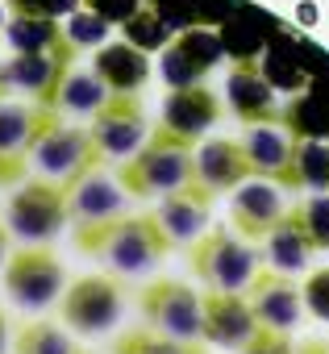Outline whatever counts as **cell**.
<instances>
[{
	"label": "cell",
	"instance_id": "obj_20",
	"mask_svg": "<svg viewBox=\"0 0 329 354\" xmlns=\"http://www.w3.org/2000/svg\"><path fill=\"white\" fill-rule=\"evenodd\" d=\"M317 254H321V250L312 246V238H308V230H304V221H300L296 205H292V209L271 225V234L263 238V259H267V267L288 271V275L304 271Z\"/></svg>",
	"mask_w": 329,
	"mask_h": 354
},
{
	"label": "cell",
	"instance_id": "obj_3",
	"mask_svg": "<svg viewBox=\"0 0 329 354\" xmlns=\"http://www.w3.org/2000/svg\"><path fill=\"white\" fill-rule=\"evenodd\" d=\"M184 250H188V259H184L188 271L205 288H221V292H246L254 271L263 267L254 242H246L238 230H225V225H209Z\"/></svg>",
	"mask_w": 329,
	"mask_h": 354
},
{
	"label": "cell",
	"instance_id": "obj_27",
	"mask_svg": "<svg viewBox=\"0 0 329 354\" xmlns=\"http://www.w3.org/2000/svg\"><path fill=\"white\" fill-rule=\"evenodd\" d=\"M300 175H304V192H329V146L325 142H300Z\"/></svg>",
	"mask_w": 329,
	"mask_h": 354
},
{
	"label": "cell",
	"instance_id": "obj_33",
	"mask_svg": "<svg viewBox=\"0 0 329 354\" xmlns=\"http://www.w3.org/2000/svg\"><path fill=\"white\" fill-rule=\"evenodd\" d=\"M296 354H329V342H325V337H304V342L296 346Z\"/></svg>",
	"mask_w": 329,
	"mask_h": 354
},
{
	"label": "cell",
	"instance_id": "obj_17",
	"mask_svg": "<svg viewBox=\"0 0 329 354\" xmlns=\"http://www.w3.org/2000/svg\"><path fill=\"white\" fill-rule=\"evenodd\" d=\"M250 175H254V162H250L242 138H209L196 150V180L217 196L242 188Z\"/></svg>",
	"mask_w": 329,
	"mask_h": 354
},
{
	"label": "cell",
	"instance_id": "obj_16",
	"mask_svg": "<svg viewBox=\"0 0 329 354\" xmlns=\"http://www.w3.org/2000/svg\"><path fill=\"white\" fill-rule=\"evenodd\" d=\"M221 117H225V100L205 80L180 84V88H171L167 100H162V125L176 129V133H184V138H192V142L200 133H209Z\"/></svg>",
	"mask_w": 329,
	"mask_h": 354
},
{
	"label": "cell",
	"instance_id": "obj_36",
	"mask_svg": "<svg viewBox=\"0 0 329 354\" xmlns=\"http://www.w3.org/2000/svg\"><path fill=\"white\" fill-rule=\"evenodd\" d=\"M75 354H92V350H75Z\"/></svg>",
	"mask_w": 329,
	"mask_h": 354
},
{
	"label": "cell",
	"instance_id": "obj_15",
	"mask_svg": "<svg viewBox=\"0 0 329 354\" xmlns=\"http://www.w3.org/2000/svg\"><path fill=\"white\" fill-rule=\"evenodd\" d=\"M213 201H217V192H209L200 180H188L184 188L167 192V196H158V209H154V213H158L162 230L171 234L176 246H188V242H196V238L209 230Z\"/></svg>",
	"mask_w": 329,
	"mask_h": 354
},
{
	"label": "cell",
	"instance_id": "obj_9",
	"mask_svg": "<svg viewBox=\"0 0 329 354\" xmlns=\"http://www.w3.org/2000/svg\"><path fill=\"white\" fill-rule=\"evenodd\" d=\"M88 129H92V138H96V146H100L104 158H129L146 142V133H150L142 96L138 92H113L92 113V125Z\"/></svg>",
	"mask_w": 329,
	"mask_h": 354
},
{
	"label": "cell",
	"instance_id": "obj_31",
	"mask_svg": "<svg viewBox=\"0 0 329 354\" xmlns=\"http://www.w3.org/2000/svg\"><path fill=\"white\" fill-rule=\"evenodd\" d=\"M304 308L317 321H329V267H321V271L308 275V283H304Z\"/></svg>",
	"mask_w": 329,
	"mask_h": 354
},
{
	"label": "cell",
	"instance_id": "obj_24",
	"mask_svg": "<svg viewBox=\"0 0 329 354\" xmlns=\"http://www.w3.org/2000/svg\"><path fill=\"white\" fill-rule=\"evenodd\" d=\"M113 354H209L196 337H176L154 325H133L113 337Z\"/></svg>",
	"mask_w": 329,
	"mask_h": 354
},
{
	"label": "cell",
	"instance_id": "obj_4",
	"mask_svg": "<svg viewBox=\"0 0 329 354\" xmlns=\"http://www.w3.org/2000/svg\"><path fill=\"white\" fill-rule=\"evenodd\" d=\"M9 234L21 242H50L71 221V188L42 175V180H21L5 209Z\"/></svg>",
	"mask_w": 329,
	"mask_h": 354
},
{
	"label": "cell",
	"instance_id": "obj_18",
	"mask_svg": "<svg viewBox=\"0 0 329 354\" xmlns=\"http://www.w3.org/2000/svg\"><path fill=\"white\" fill-rule=\"evenodd\" d=\"M221 55H225V38L221 34H213V30H184L167 46V55H162V80H167L171 88L196 84V80H205V71Z\"/></svg>",
	"mask_w": 329,
	"mask_h": 354
},
{
	"label": "cell",
	"instance_id": "obj_10",
	"mask_svg": "<svg viewBox=\"0 0 329 354\" xmlns=\"http://www.w3.org/2000/svg\"><path fill=\"white\" fill-rule=\"evenodd\" d=\"M138 308L146 325L176 333V337H200V292H192L180 279H154L138 292Z\"/></svg>",
	"mask_w": 329,
	"mask_h": 354
},
{
	"label": "cell",
	"instance_id": "obj_5",
	"mask_svg": "<svg viewBox=\"0 0 329 354\" xmlns=\"http://www.w3.org/2000/svg\"><path fill=\"white\" fill-rule=\"evenodd\" d=\"M30 162H34L42 175H50V180L75 188L88 171L104 167L109 158L100 154V146H96V138H92L88 125H67V121H59V125H50V129L38 138V146L30 150Z\"/></svg>",
	"mask_w": 329,
	"mask_h": 354
},
{
	"label": "cell",
	"instance_id": "obj_35",
	"mask_svg": "<svg viewBox=\"0 0 329 354\" xmlns=\"http://www.w3.org/2000/svg\"><path fill=\"white\" fill-rule=\"evenodd\" d=\"M5 346H9V317L0 308V354H5Z\"/></svg>",
	"mask_w": 329,
	"mask_h": 354
},
{
	"label": "cell",
	"instance_id": "obj_21",
	"mask_svg": "<svg viewBox=\"0 0 329 354\" xmlns=\"http://www.w3.org/2000/svg\"><path fill=\"white\" fill-rule=\"evenodd\" d=\"M92 71L104 80L109 92H142L146 80H150V55L138 46V42H113V46H100L96 59H92Z\"/></svg>",
	"mask_w": 329,
	"mask_h": 354
},
{
	"label": "cell",
	"instance_id": "obj_2",
	"mask_svg": "<svg viewBox=\"0 0 329 354\" xmlns=\"http://www.w3.org/2000/svg\"><path fill=\"white\" fill-rule=\"evenodd\" d=\"M188 180H196V142L167 125H154L146 133V142L117 167V184L133 201L167 196V192L184 188Z\"/></svg>",
	"mask_w": 329,
	"mask_h": 354
},
{
	"label": "cell",
	"instance_id": "obj_12",
	"mask_svg": "<svg viewBox=\"0 0 329 354\" xmlns=\"http://www.w3.org/2000/svg\"><path fill=\"white\" fill-rule=\"evenodd\" d=\"M254 325H258V317L242 292H221V288L200 292V337L205 342L238 350L254 333Z\"/></svg>",
	"mask_w": 329,
	"mask_h": 354
},
{
	"label": "cell",
	"instance_id": "obj_19",
	"mask_svg": "<svg viewBox=\"0 0 329 354\" xmlns=\"http://www.w3.org/2000/svg\"><path fill=\"white\" fill-rule=\"evenodd\" d=\"M59 121H63V113L50 104H38V100L21 104V100L5 96L0 100V154H30L38 146V138Z\"/></svg>",
	"mask_w": 329,
	"mask_h": 354
},
{
	"label": "cell",
	"instance_id": "obj_13",
	"mask_svg": "<svg viewBox=\"0 0 329 354\" xmlns=\"http://www.w3.org/2000/svg\"><path fill=\"white\" fill-rule=\"evenodd\" d=\"M246 300H250V308H254V317L263 325H275V329H296L300 325L304 288H296L288 271L258 267L254 279H250V288H246Z\"/></svg>",
	"mask_w": 329,
	"mask_h": 354
},
{
	"label": "cell",
	"instance_id": "obj_1",
	"mask_svg": "<svg viewBox=\"0 0 329 354\" xmlns=\"http://www.w3.org/2000/svg\"><path fill=\"white\" fill-rule=\"evenodd\" d=\"M75 250L104 259L117 275H142L171 259L180 246L162 230L158 213H138V217H104V221H84L75 225Z\"/></svg>",
	"mask_w": 329,
	"mask_h": 354
},
{
	"label": "cell",
	"instance_id": "obj_7",
	"mask_svg": "<svg viewBox=\"0 0 329 354\" xmlns=\"http://www.w3.org/2000/svg\"><path fill=\"white\" fill-rule=\"evenodd\" d=\"M121 308L125 283L117 275H79L59 300V317L75 333H109L121 321Z\"/></svg>",
	"mask_w": 329,
	"mask_h": 354
},
{
	"label": "cell",
	"instance_id": "obj_6",
	"mask_svg": "<svg viewBox=\"0 0 329 354\" xmlns=\"http://www.w3.org/2000/svg\"><path fill=\"white\" fill-rule=\"evenodd\" d=\"M63 263L50 246L42 242H26L17 254H9V267H5V292L17 308H50L59 296H63Z\"/></svg>",
	"mask_w": 329,
	"mask_h": 354
},
{
	"label": "cell",
	"instance_id": "obj_32",
	"mask_svg": "<svg viewBox=\"0 0 329 354\" xmlns=\"http://www.w3.org/2000/svg\"><path fill=\"white\" fill-rule=\"evenodd\" d=\"M30 171V154H0V188H17Z\"/></svg>",
	"mask_w": 329,
	"mask_h": 354
},
{
	"label": "cell",
	"instance_id": "obj_8",
	"mask_svg": "<svg viewBox=\"0 0 329 354\" xmlns=\"http://www.w3.org/2000/svg\"><path fill=\"white\" fill-rule=\"evenodd\" d=\"M242 142H246V154L254 162L258 180H271L283 192H304V175H300V142L304 138L300 133L275 129V121H271V125H246Z\"/></svg>",
	"mask_w": 329,
	"mask_h": 354
},
{
	"label": "cell",
	"instance_id": "obj_30",
	"mask_svg": "<svg viewBox=\"0 0 329 354\" xmlns=\"http://www.w3.org/2000/svg\"><path fill=\"white\" fill-rule=\"evenodd\" d=\"M67 38L84 50V46H100L109 38V17L104 13H75L67 21Z\"/></svg>",
	"mask_w": 329,
	"mask_h": 354
},
{
	"label": "cell",
	"instance_id": "obj_14",
	"mask_svg": "<svg viewBox=\"0 0 329 354\" xmlns=\"http://www.w3.org/2000/svg\"><path fill=\"white\" fill-rule=\"evenodd\" d=\"M283 213H288V205H283V188H279V184L250 175L242 188H234L229 221H234V230H238L246 242H263V238L271 234V225H275Z\"/></svg>",
	"mask_w": 329,
	"mask_h": 354
},
{
	"label": "cell",
	"instance_id": "obj_26",
	"mask_svg": "<svg viewBox=\"0 0 329 354\" xmlns=\"http://www.w3.org/2000/svg\"><path fill=\"white\" fill-rule=\"evenodd\" d=\"M79 346L55 321H26L13 333V354H75Z\"/></svg>",
	"mask_w": 329,
	"mask_h": 354
},
{
	"label": "cell",
	"instance_id": "obj_22",
	"mask_svg": "<svg viewBox=\"0 0 329 354\" xmlns=\"http://www.w3.org/2000/svg\"><path fill=\"white\" fill-rule=\"evenodd\" d=\"M121 213H125V188H121L117 180H109L100 167L88 171L84 180L71 188V225L121 217Z\"/></svg>",
	"mask_w": 329,
	"mask_h": 354
},
{
	"label": "cell",
	"instance_id": "obj_11",
	"mask_svg": "<svg viewBox=\"0 0 329 354\" xmlns=\"http://www.w3.org/2000/svg\"><path fill=\"white\" fill-rule=\"evenodd\" d=\"M225 104H229V113H234L242 125H271V121L283 117L271 80H267V75L258 71V63L246 59V55H238L234 67H229V80H225Z\"/></svg>",
	"mask_w": 329,
	"mask_h": 354
},
{
	"label": "cell",
	"instance_id": "obj_34",
	"mask_svg": "<svg viewBox=\"0 0 329 354\" xmlns=\"http://www.w3.org/2000/svg\"><path fill=\"white\" fill-rule=\"evenodd\" d=\"M5 254H9V221L0 213V263H5Z\"/></svg>",
	"mask_w": 329,
	"mask_h": 354
},
{
	"label": "cell",
	"instance_id": "obj_23",
	"mask_svg": "<svg viewBox=\"0 0 329 354\" xmlns=\"http://www.w3.org/2000/svg\"><path fill=\"white\" fill-rule=\"evenodd\" d=\"M5 38H9V46H13L17 55H34V50H67V46H75V42L67 38V30H63L55 17H46V13H30V9H21V13L5 26Z\"/></svg>",
	"mask_w": 329,
	"mask_h": 354
},
{
	"label": "cell",
	"instance_id": "obj_25",
	"mask_svg": "<svg viewBox=\"0 0 329 354\" xmlns=\"http://www.w3.org/2000/svg\"><path fill=\"white\" fill-rule=\"evenodd\" d=\"M113 92L104 88V80L96 75V71H67L63 75V84H59V100H55V109L59 113H75V117H92L104 100H109Z\"/></svg>",
	"mask_w": 329,
	"mask_h": 354
},
{
	"label": "cell",
	"instance_id": "obj_29",
	"mask_svg": "<svg viewBox=\"0 0 329 354\" xmlns=\"http://www.w3.org/2000/svg\"><path fill=\"white\" fill-rule=\"evenodd\" d=\"M238 354H296L292 346V329H275V325H254V333L238 346Z\"/></svg>",
	"mask_w": 329,
	"mask_h": 354
},
{
	"label": "cell",
	"instance_id": "obj_28",
	"mask_svg": "<svg viewBox=\"0 0 329 354\" xmlns=\"http://www.w3.org/2000/svg\"><path fill=\"white\" fill-rule=\"evenodd\" d=\"M296 213H300V221H304V230H308L312 246H317V250H329V192L300 201V205H296Z\"/></svg>",
	"mask_w": 329,
	"mask_h": 354
}]
</instances>
